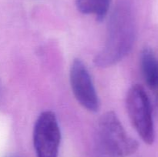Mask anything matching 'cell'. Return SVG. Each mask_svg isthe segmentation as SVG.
I'll return each instance as SVG.
<instances>
[{
	"label": "cell",
	"instance_id": "8",
	"mask_svg": "<svg viewBox=\"0 0 158 157\" xmlns=\"http://www.w3.org/2000/svg\"><path fill=\"white\" fill-rule=\"evenodd\" d=\"M7 157H22V156H20V155H9V156Z\"/></svg>",
	"mask_w": 158,
	"mask_h": 157
},
{
	"label": "cell",
	"instance_id": "2",
	"mask_svg": "<svg viewBox=\"0 0 158 157\" xmlns=\"http://www.w3.org/2000/svg\"><path fill=\"white\" fill-rule=\"evenodd\" d=\"M99 133L103 148L111 156L128 157L138 149V142L128 135L113 111L100 117Z\"/></svg>",
	"mask_w": 158,
	"mask_h": 157
},
{
	"label": "cell",
	"instance_id": "3",
	"mask_svg": "<svg viewBox=\"0 0 158 157\" xmlns=\"http://www.w3.org/2000/svg\"><path fill=\"white\" fill-rule=\"evenodd\" d=\"M126 106L130 119L143 142L152 145L155 139L151 101L144 88L134 85L127 95Z\"/></svg>",
	"mask_w": 158,
	"mask_h": 157
},
{
	"label": "cell",
	"instance_id": "1",
	"mask_svg": "<svg viewBox=\"0 0 158 157\" xmlns=\"http://www.w3.org/2000/svg\"><path fill=\"white\" fill-rule=\"evenodd\" d=\"M135 40V26L131 15L117 13L110 22L104 47L94 58L100 67L114 65L126 56L132 49Z\"/></svg>",
	"mask_w": 158,
	"mask_h": 157
},
{
	"label": "cell",
	"instance_id": "5",
	"mask_svg": "<svg viewBox=\"0 0 158 157\" xmlns=\"http://www.w3.org/2000/svg\"><path fill=\"white\" fill-rule=\"evenodd\" d=\"M69 79L73 92L81 106L90 112H97L100 101L87 68L80 59H74L70 68Z\"/></svg>",
	"mask_w": 158,
	"mask_h": 157
},
{
	"label": "cell",
	"instance_id": "7",
	"mask_svg": "<svg viewBox=\"0 0 158 157\" xmlns=\"http://www.w3.org/2000/svg\"><path fill=\"white\" fill-rule=\"evenodd\" d=\"M111 0H76V6L80 12L86 15H94L98 21L106 16Z\"/></svg>",
	"mask_w": 158,
	"mask_h": 157
},
{
	"label": "cell",
	"instance_id": "4",
	"mask_svg": "<svg viewBox=\"0 0 158 157\" xmlns=\"http://www.w3.org/2000/svg\"><path fill=\"white\" fill-rule=\"evenodd\" d=\"M61 141V132L55 114L51 111L42 112L35 123L33 145L37 157H57Z\"/></svg>",
	"mask_w": 158,
	"mask_h": 157
},
{
	"label": "cell",
	"instance_id": "6",
	"mask_svg": "<svg viewBox=\"0 0 158 157\" xmlns=\"http://www.w3.org/2000/svg\"><path fill=\"white\" fill-rule=\"evenodd\" d=\"M140 68L148 87L153 91H158V60L150 48H145L142 50Z\"/></svg>",
	"mask_w": 158,
	"mask_h": 157
}]
</instances>
